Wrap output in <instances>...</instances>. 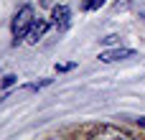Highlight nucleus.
I'll use <instances>...</instances> for the list:
<instances>
[{"label": "nucleus", "instance_id": "1", "mask_svg": "<svg viewBox=\"0 0 145 140\" xmlns=\"http://www.w3.org/2000/svg\"><path fill=\"white\" fill-rule=\"evenodd\" d=\"M33 8L31 5H23L18 13H15V18H13V26H10V33H13V43L18 46V41H23L25 36H28V31H31V26H33Z\"/></svg>", "mask_w": 145, "mask_h": 140}, {"label": "nucleus", "instance_id": "2", "mask_svg": "<svg viewBox=\"0 0 145 140\" xmlns=\"http://www.w3.org/2000/svg\"><path fill=\"white\" fill-rule=\"evenodd\" d=\"M135 56V51L133 48H107V51H102L99 54V61L102 64H112V61H122V59H133Z\"/></svg>", "mask_w": 145, "mask_h": 140}, {"label": "nucleus", "instance_id": "3", "mask_svg": "<svg viewBox=\"0 0 145 140\" xmlns=\"http://www.w3.org/2000/svg\"><path fill=\"white\" fill-rule=\"evenodd\" d=\"M89 138H130V133L120 130V128H112V125H99V128L89 130Z\"/></svg>", "mask_w": 145, "mask_h": 140}, {"label": "nucleus", "instance_id": "4", "mask_svg": "<svg viewBox=\"0 0 145 140\" xmlns=\"http://www.w3.org/2000/svg\"><path fill=\"white\" fill-rule=\"evenodd\" d=\"M69 20H71V10H69L66 5H56V8L51 10V23H54L56 28H66Z\"/></svg>", "mask_w": 145, "mask_h": 140}, {"label": "nucleus", "instance_id": "5", "mask_svg": "<svg viewBox=\"0 0 145 140\" xmlns=\"http://www.w3.org/2000/svg\"><path fill=\"white\" fill-rule=\"evenodd\" d=\"M48 31V23L46 20H41V18H36L33 20V26H31V31H28V36H25V41L28 43H38L41 38H43V33Z\"/></svg>", "mask_w": 145, "mask_h": 140}, {"label": "nucleus", "instance_id": "6", "mask_svg": "<svg viewBox=\"0 0 145 140\" xmlns=\"http://www.w3.org/2000/svg\"><path fill=\"white\" fill-rule=\"evenodd\" d=\"M107 0H82V8L84 10H99Z\"/></svg>", "mask_w": 145, "mask_h": 140}, {"label": "nucleus", "instance_id": "7", "mask_svg": "<svg viewBox=\"0 0 145 140\" xmlns=\"http://www.w3.org/2000/svg\"><path fill=\"white\" fill-rule=\"evenodd\" d=\"M18 82V77L15 74H8V77H3V89H8V87H13Z\"/></svg>", "mask_w": 145, "mask_h": 140}, {"label": "nucleus", "instance_id": "8", "mask_svg": "<svg viewBox=\"0 0 145 140\" xmlns=\"http://www.w3.org/2000/svg\"><path fill=\"white\" fill-rule=\"evenodd\" d=\"M102 43L105 46H115L117 43V36H107V38H102Z\"/></svg>", "mask_w": 145, "mask_h": 140}, {"label": "nucleus", "instance_id": "9", "mask_svg": "<svg viewBox=\"0 0 145 140\" xmlns=\"http://www.w3.org/2000/svg\"><path fill=\"white\" fill-rule=\"evenodd\" d=\"M74 69V64H56V71H69Z\"/></svg>", "mask_w": 145, "mask_h": 140}, {"label": "nucleus", "instance_id": "10", "mask_svg": "<svg viewBox=\"0 0 145 140\" xmlns=\"http://www.w3.org/2000/svg\"><path fill=\"white\" fill-rule=\"evenodd\" d=\"M138 125H140V128H145V117H140V120H138Z\"/></svg>", "mask_w": 145, "mask_h": 140}]
</instances>
